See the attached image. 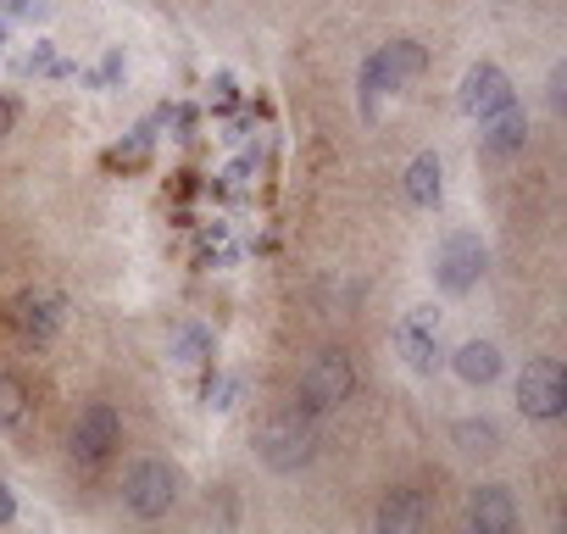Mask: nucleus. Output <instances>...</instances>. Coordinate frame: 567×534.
Wrapping results in <instances>:
<instances>
[{
  "mask_svg": "<svg viewBox=\"0 0 567 534\" xmlns=\"http://www.w3.org/2000/svg\"><path fill=\"white\" fill-rule=\"evenodd\" d=\"M256 456H261L272 473H301V468H312V456H318V412H307L301 401L267 412L261 429H256Z\"/></svg>",
  "mask_w": 567,
  "mask_h": 534,
  "instance_id": "nucleus-1",
  "label": "nucleus"
},
{
  "mask_svg": "<svg viewBox=\"0 0 567 534\" xmlns=\"http://www.w3.org/2000/svg\"><path fill=\"white\" fill-rule=\"evenodd\" d=\"M423 45L417 40H390V45H379L368 62H362V79H357V90H362V112L368 117H384V101H395L417 73H423Z\"/></svg>",
  "mask_w": 567,
  "mask_h": 534,
  "instance_id": "nucleus-2",
  "label": "nucleus"
},
{
  "mask_svg": "<svg viewBox=\"0 0 567 534\" xmlns=\"http://www.w3.org/2000/svg\"><path fill=\"white\" fill-rule=\"evenodd\" d=\"M357 396V362L346 357V351H318L307 368H301V379H296V401L307 407V412H334V407H346Z\"/></svg>",
  "mask_w": 567,
  "mask_h": 534,
  "instance_id": "nucleus-3",
  "label": "nucleus"
},
{
  "mask_svg": "<svg viewBox=\"0 0 567 534\" xmlns=\"http://www.w3.org/2000/svg\"><path fill=\"white\" fill-rule=\"evenodd\" d=\"M178 490H184V473L167 456H145L123 473V506L134 517H167L178 506Z\"/></svg>",
  "mask_w": 567,
  "mask_h": 534,
  "instance_id": "nucleus-4",
  "label": "nucleus"
},
{
  "mask_svg": "<svg viewBox=\"0 0 567 534\" xmlns=\"http://www.w3.org/2000/svg\"><path fill=\"white\" fill-rule=\"evenodd\" d=\"M484 267H489L484 239L467 234V228H456V234H445L440 250H434V285H440L445 296H467V290L484 279Z\"/></svg>",
  "mask_w": 567,
  "mask_h": 534,
  "instance_id": "nucleus-5",
  "label": "nucleus"
},
{
  "mask_svg": "<svg viewBox=\"0 0 567 534\" xmlns=\"http://www.w3.org/2000/svg\"><path fill=\"white\" fill-rule=\"evenodd\" d=\"M517 407H523V418H534V423H556V418L567 412V373H561L556 357H534V362L517 373Z\"/></svg>",
  "mask_w": 567,
  "mask_h": 534,
  "instance_id": "nucleus-6",
  "label": "nucleus"
},
{
  "mask_svg": "<svg viewBox=\"0 0 567 534\" xmlns=\"http://www.w3.org/2000/svg\"><path fill=\"white\" fill-rule=\"evenodd\" d=\"M117 440H123V418H117L112 401H90V407L73 418V434H68L73 462H84V468L106 462V456L117 451Z\"/></svg>",
  "mask_w": 567,
  "mask_h": 534,
  "instance_id": "nucleus-7",
  "label": "nucleus"
},
{
  "mask_svg": "<svg viewBox=\"0 0 567 534\" xmlns=\"http://www.w3.org/2000/svg\"><path fill=\"white\" fill-rule=\"evenodd\" d=\"M395 351L406 357V368L412 373H434L440 368V312L434 307H412L406 318H401V329H395Z\"/></svg>",
  "mask_w": 567,
  "mask_h": 534,
  "instance_id": "nucleus-8",
  "label": "nucleus"
},
{
  "mask_svg": "<svg viewBox=\"0 0 567 534\" xmlns=\"http://www.w3.org/2000/svg\"><path fill=\"white\" fill-rule=\"evenodd\" d=\"M506 101H517V95H512V79H506L495 62H473L467 79H462V112L478 123V117H489V112L506 106Z\"/></svg>",
  "mask_w": 567,
  "mask_h": 534,
  "instance_id": "nucleus-9",
  "label": "nucleus"
},
{
  "mask_svg": "<svg viewBox=\"0 0 567 534\" xmlns=\"http://www.w3.org/2000/svg\"><path fill=\"white\" fill-rule=\"evenodd\" d=\"M467 528L473 534H512L517 528V501L506 484H478L467 495Z\"/></svg>",
  "mask_w": 567,
  "mask_h": 534,
  "instance_id": "nucleus-10",
  "label": "nucleus"
},
{
  "mask_svg": "<svg viewBox=\"0 0 567 534\" xmlns=\"http://www.w3.org/2000/svg\"><path fill=\"white\" fill-rule=\"evenodd\" d=\"M478 145H484L489 156L523 151V145H528V112H523V101H506V106H495L489 117H478Z\"/></svg>",
  "mask_w": 567,
  "mask_h": 534,
  "instance_id": "nucleus-11",
  "label": "nucleus"
},
{
  "mask_svg": "<svg viewBox=\"0 0 567 534\" xmlns=\"http://www.w3.org/2000/svg\"><path fill=\"white\" fill-rule=\"evenodd\" d=\"M440 195H445V162H440L434 151H417V156L406 162V201L423 206V212H434Z\"/></svg>",
  "mask_w": 567,
  "mask_h": 534,
  "instance_id": "nucleus-12",
  "label": "nucleus"
},
{
  "mask_svg": "<svg viewBox=\"0 0 567 534\" xmlns=\"http://www.w3.org/2000/svg\"><path fill=\"white\" fill-rule=\"evenodd\" d=\"M451 368L462 384H495L501 379V346L495 340H467L451 351Z\"/></svg>",
  "mask_w": 567,
  "mask_h": 534,
  "instance_id": "nucleus-13",
  "label": "nucleus"
},
{
  "mask_svg": "<svg viewBox=\"0 0 567 534\" xmlns=\"http://www.w3.org/2000/svg\"><path fill=\"white\" fill-rule=\"evenodd\" d=\"M423 517H429V501L417 490H390L379 501V528L384 534H412V528H423Z\"/></svg>",
  "mask_w": 567,
  "mask_h": 534,
  "instance_id": "nucleus-14",
  "label": "nucleus"
},
{
  "mask_svg": "<svg viewBox=\"0 0 567 534\" xmlns=\"http://www.w3.org/2000/svg\"><path fill=\"white\" fill-rule=\"evenodd\" d=\"M18 329H23L34 346H45V340L62 329V301H56V296H23V301H18Z\"/></svg>",
  "mask_w": 567,
  "mask_h": 534,
  "instance_id": "nucleus-15",
  "label": "nucleus"
},
{
  "mask_svg": "<svg viewBox=\"0 0 567 534\" xmlns=\"http://www.w3.org/2000/svg\"><path fill=\"white\" fill-rule=\"evenodd\" d=\"M456 445L473 451V456H489V451H501V429L489 418H462L456 423Z\"/></svg>",
  "mask_w": 567,
  "mask_h": 534,
  "instance_id": "nucleus-16",
  "label": "nucleus"
},
{
  "mask_svg": "<svg viewBox=\"0 0 567 534\" xmlns=\"http://www.w3.org/2000/svg\"><path fill=\"white\" fill-rule=\"evenodd\" d=\"M23 412H29V390H23V379H18V373H0V434L18 429Z\"/></svg>",
  "mask_w": 567,
  "mask_h": 534,
  "instance_id": "nucleus-17",
  "label": "nucleus"
},
{
  "mask_svg": "<svg viewBox=\"0 0 567 534\" xmlns=\"http://www.w3.org/2000/svg\"><path fill=\"white\" fill-rule=\"evenodd\" d=\"M206 357H212V335H206V329H178L173 362H178V368H200Z\"/></svg>",
  "mask_w": 567,
  "mask_h": 534,
  "instance_id": "nucleus-18",
  "label": "nucleus"
},
{
  "mask_svg": "<svg viewBox=\"0 0 567 534\" xmlns=\"http://www.w3.org/2000/svg\"><path fill=\"white\" fill-rule=\"evenodd\" d=\"M145 156H151V123H145V129H134L123 145H112V151H106V162H112V167H140Z\"/></svg>",
  "mask_w": 567,
  "mask_h": 534,
  "instance_id": "nucleus-19",
  "label": "nucleus"
},
{
  "mask_svg": "<svg viewBox=\"0 0 567 534\" xmlns=\"http://www.w3.org/2000/svg\"><path fill=\"white\" fill-rule=\"evenodd\" d=\"M23 73H73V68L51 51V40H34V51L23 57Z\"/></svg>",
  "mask_w": 567,
  "mask_h": 534,
  "instance_id": "nucleus-20",
  "label": "nucleus"
},
{
  "mask_svg": "<svg viewBox=\"0 0 567 534\" xmlns=\"http://www.w3.org/2000/svg\"><path fill=\"white\" fill-rule=\"evenodd\" d=\"M117 79H123V51H106V62L90 73V84H95V90H112Z\"/></svg>",
  "mask_w": 567,
  "mask_h": 534,
  "instance_id": "nucleus-21",
  "label": "nucleus"
},
{
  "mask_svg": "<svg viewBox=\"0 0 567 534\" xmlns=\"http://www.w3.org/2000/svg\"><path fill=\"white\" fill-rule=\"evenodd\" d=\"M18 517V495H12V484L0 479V523H12Z\"/></svg>",
  "mask_w": 567,
  "mask_h": 534,
  "instance_id": "nucleus-22",
  "label": "nucleus"
},
{
  "mask_svg": "<svg viewBox=\"0 0 567 534\" xmlns=\"http://www.w3.org/2000/svg\"><path fill=\"white\" fill-rule=\"evenodd\" d=\"M12 18H45V0H12Z\"/></svg>",
  "mask_w": 567,
  "mask_h": 534,
  "instance_id": "nucleus-23",
  "label": "nucleus"
},
{
  "mask_svg": "<svg viewBox=\"0 0 567 534\" xmlns=\"http://www.w3.org/2000/svg\"><path fill=\"white\" fill-rule=\"evenodd\" d=\"M12 123H18V106H12L7 95H0V140H7V134H12Z\"/></svg>",
  "mask_w": 567,
  "mask_h": 534,
  "instance_id": "nucleus-24",
  "label": "nucleus"
},
{
  "mask_svg": "<svg viewBox=\"0 0 567 534\" xmlns=\"http://www.w3.org/2000/svg\"><path fill=\"white\" fill-rule=\"evenodd\" d=\"M506 7H517V0H506Z\"/></svg>",
  "mask_w": 567,
  "mask_h": 534,
  "instance_id": "nucleus-25",
  "label": "nucleus"
}]
</instances>
